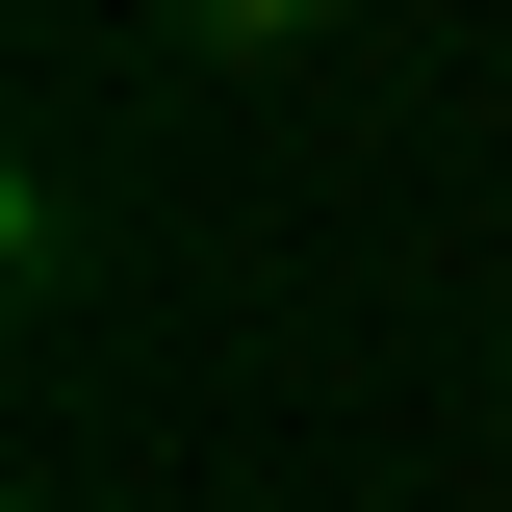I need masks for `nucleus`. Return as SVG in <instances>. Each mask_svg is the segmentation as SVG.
<instances>
[{"instance_id": "obj_1", "label": "nucleus", "mask_w": 512, "mask_h": 512, "mask_svg": "<svg viewBox=\"0 0 512 512\" xmlns=\"http://www.w3.org/2000/svg\"><path fill=\"white\" fill-rule=\"evenodd\" d=\"M308 26H333V0H180V52H205V77H256V52H308Z\"/></svg>"}, {"instance_id": "obj_2", "label": "nucleus", "mask_w": 512, "mask_h": 512, "mask_svg": "<svg viewBox=\"0 0 512 512\" xmlns=\"http://www.w3.org/2000/svg\"><path fill=\"white\" fill-rule=\"evenodd\" d=\"M26 512H77V487H26Z\"/></svg>"}]
</instances>
